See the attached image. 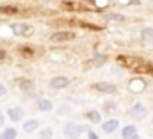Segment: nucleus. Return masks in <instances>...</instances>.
I'll return each mask as SVG.
<instances>
[{
  "label": "nucleus",
  "instance_id": "obj_1",
  "mask_svg": "<svg viewBox=\"0 0 153 139\" xmlns=\"http://www.w3.org/2000/svg\"><path fill=\"white\" fill-rule=\"evenodd\" d=\"M126 114H128L130 118H134V120H144V118L148 116V109H146V105H143L141 102H137V104H134L128 111H126Z\"/></svg>",
  "mask_w": 153,
  "mask_h": 139
},
{
  "label": "nucleus",
  "instance_id": "obj_2",
  "mask_svg": "<svg viewBox=\"0 0 153 139\" xmlns=\"http://www.w3.org/2000/svg\"><path fill=\"white\" fill-rule=\"evenodd\" d=\"M82 132H84V127H80L78 123H66L64 125V136L68 139H78L82 136Z\"/></svg>",
  "mask_w": 153,
  "mask_h": 139
},
{
  "label": "nucleus",
  "instance_id": "obj_3",
  "mask_svg": "<svg viewBox=\"0 0 153 139\" xmlns=\"http://www.w3.org/2000/svg\"><path fill=\"white\" fill-rule=\"evenodd\" d=\"M25 116V111L22 107H9L7 109V118L13 121V123H20Z\"/></svg>",
  "mask_w": 153,
  "mask_h": 139
},
{
  "label": "nucleus",
  "instance_id": "obj_4",
  "mask_svg": "<svg viewBox=\"0 0 153 139\" xmlns=\"http://www.w3.org/2000/svg\"><path fill=\"white\" fill-rule=\"evenodd\" d=\"M70 39H73V32H70V31H59V32H53L50 36L52 43H66Z\"/></svg>",
  "mask_w": 153,
  "mask_h": 139
},
{
  "label": "nucleus",
  "instance_id": "obj_5",
  "mask_svg": "<svg viewBox=\"0 0 153 139\" xmlns=\"http://www.w3.org/2000/svg\"><path fill=\"white\" fill-rule=\"evenodd\" d=\"M91 87H93L94 91L105 93V95H112V93H116V86L114 84H109V82H96V84H93Z\"/></svg>",
  "mask_w": 153,
  "mask_h": 139
},
{
  "label": "nucleus",
  "instance_id": "obj_6",
  "mask_svg": "<svg viewBox=\"0 0 153 139\" xmlns=\"http://www.w3.org/2000/svg\"><path fill=\"white\" fill-rule=\"evenodd\" d=\"M68 86H70V78L64 75H57L50 80V87H53V89H64Z\"/></svg>",
  "mask_w": 153,
  "mask_h": 139
},
{
  "label": "nucleus",
  "instance_id": "obj_7",
  "mask_svg": "<svg viewBox=\"0 0 153 139\" xmlns=\"http://www.w3.org/2000/svg\"><path fill=\"white\" fill-rule=\"evenodd\" d=\"M121 138L123 139H139V132L135 129V125H126L121 129Z\"/></svg>",
  "mask_w": 153,
  "mask_h": 139
},
{
  "label": "nucleus",
  "instance_id": "obj_8",
  "mask_svg": "<svg viewBox=\"0 0 153 139\" xmlns=\"http://www.w3.org/2000/svg\"><path fill=\"white\" fill-rule=\"evenodd\" d=\"M117 129H119V120H116V118L107 120V121L102 123V130H103L105 134H112V132H116Z\"/></svg>",
  "mask_w": 153,
  "mask_h": 139
},
{
  "label": "nucleus",
  "instance_id": "obj_9",
  "mask_svg": "<svg viewBox=\"0 0 153 139\" xmlns=\"http://www.w3.org/2000/svg\"><path fill=\"white\" fill-rule=\"evenodd\" d=\"M13 32L16 36H29V34H32V29L30 27L27 29V25H23V23H14L13 25Z\"/></svg>",
  "mask_w": 153,
  "mask_h": 139
},
{
  "label": "nucleus",
  "instance_id": "obj_10",
  "mask_svg": "<svg viewBox=\"0 0 153 139\" xmlns=\"http://www.w3.org/2000/svg\"><path fill=\"white\" fill-rule=\"evenodd\" d=\"M38 109L41 112H52L53 111V104L48 98H38Z\"/></svg>",
  "mask_w": 153,
  "mask_h": 139
},
{
  "label": "nucleus",
  "instance_id": "obj_11",
  "mask_svg": "<svg viewBox=\"0 0 153 139\" xmlns=\"http://www.w3.org/2000/svg\"><path fill=\"white\" fill-rule=\"evenodd\" d=\"M39 127V121L38 120H27L25 123H23V132H27V134H32V132H36Z\"/></svg>",
  "mask_w": 153,
  "mask_h": 139
},
{
  "label": "nucleus",
  "instance_id": "obj_12",
  "mask_svg": "<svg viewBox=\"0 0 153 139\" xmlns=\"http://www.w3.org/2000/svg\"><path fill=\"white\" fill-rule=\"evenodd\" d=\"M16 136H18V130L14 127H7L0 132V139H16Z\"/></svg>",
  "mask_w": 153,
  "mask_h": 139
},
{
  "label": "nucleus",
  "instance_id": "obj_13",
  "mask_svg": "<svg viewBox=\"0 0 153 139\" xmlns=\"http://www.w3.org/2000/svg\"><path fill=\"white\" fill-rule=\"evenodd\" d=\"M141 37H143L144 43L153 45V27H144V29L141 31Z\"/></svg>",
  "mask_w": 153,
  "mask_h": 139
},
{
  "label": "nucleus",
  "instance_id": "obj_14",
  "mask_svg": "<svg viewBox=\"0 0 153 139\" xmlns=\"http://www.w3.org/2000/svg\"><path fill=\"white\" fill-rule=\"evenodd\" d=\"M85 118H87L89 121H93V123H100V121H102V114H100L96 109L87 111V112H85Z\"/></svg>",
  "mask_w": 153,
  "mask_h": 139
},
{
  "label": "nucleus",
  "instance_id": "obj_15",
  "mask_svg": "<svg viewBox=\"0 0 153 139\" xmlns=\"http://www.w3.org/2000/svg\"><path fill=\"white\" fill-rule=\"evenodd\" d=\"M18 86H20V89H23V91H32V89H34V82L29 80V78H20V80H18Z\"/></svg>",
  "mask_w": 153,
  "mask_h": 139
},
{
  "label": "nucleus",
  "instance_id": "obj_16",
  "mask_svg": "<svg viewBox=\"0 0 153 139\" xmlns=\"http://www.w3.org/2000/svg\"><path fill=\"white\" fill-rule=\"evenodd\" d=\"M18 7L14 5H0V14H16Z\"/></svg>",
  "mask_w": 153,
  "mask_h": 139
},
{
  "label": "nucleus",
  "instance_id": "obj_17",
  "mask_svg": "<svg viewBox=\"0 0 153 139\" xmlns=\"http://www.w3.org/2000/svg\"><path fill=\"white\" fill-rule=\"evenodd\" d=\"M107 63V55H94L93 59H91V64L93 66H102V64H105Z\"/></svg>",
  "mask_w": 153,
  "mask_h": 139
},
{
  "label": "nucleus",
  "instance_id": "obj_18",
  "mask_svg": "<svg viewBox=\"0 0 153 139\" xmlns=\"http://www.w3.org/2000/svg\"><path fill=\"white\" fill-rule=\"evenodd\" d=\"M23 57H32L34 55V48H30V46H20V50H18Z\"/></svg>",
  "mask_w": 153,
  "mask_h": 139
},
{
  "label": "nucleus",
  "instance_id": "obj_19",
  "mask_svg": "<svg viewBox=\"0 0 153 139\" xmlns=\"http://www.w3.org/2000/svg\"><path fill=\"white\" fill-rule=\"evenodd\" d=\"M52 134H53V130L50 127H46V129H43L39 132V139H52Z\"/></svg>",
  "mask_w": 153,
  "mask_h": 139
},
{
  "label": "nucleus",
  "instance_id": "obj_20",
  "mask_svg": "<svg viewBox=\"0 0 153 139\" xmlns=\"http://www.w3.org/2000/svg\"><path fill=\"white\" fill-rule=\"evenodd\" d=\"M107 18H109V20H116V22H125V20H126V16H123V14H116V13L107 14Z\"/></svg>",
  "mask_w": 153,
  "mask_h": 139
},
{
  "label": "nucleus",
  "instance_id": "obj_21",
  "mask_svg": "<svg viewBox=\"0 0 153 139\" xmlns=\"http://www.w3.org/2000/svg\"><path fill=\"white\" fill-rule=\"evenodd\" d=\"M121 4H130V5H141V0H119Z\"/></svg>",
  "mask_w": 153,
  "mask_h": 139
},
{
  "label": "nucleus",
  "instance_id": "obj_22",
  "mask_svg": "<svg viewBox=\"0 0 153 139\" xmlns=\"http://www.w3.org/2000/svg\"><path fill=\"white\" fill-rule=\"evenodd\" d=\"M5 93H7V87H5L4 84H0V98H2V96H5Z\"/></svg>",
  "mask_w": 153,
  "mask_h": 139
},
{
  "label": "nucleus",
  "instance_id": "obj_23",
  "mask_svg": "<svg viewBox=\"0 0 153 139\" xmlns=\"http://www.w3.org/2000/svg\"><path fill=\"white\" fill-rule=\"evenodd\" d=\"M87 138H89V139H98V134H96V132H93V130H89V132H87Z\"/></svg>",
  "mask_w": 153,
  "mask_h": 139
},
{
  "label": "nucleus",
  "instance_id": "obj_24",
  "mask_svg": "<svg viewBox=\"0 0 153 139\" xmlns=\"http://www.w3.org/2000/svg\"><path fill=\"white\" fill-rule=\"evenodd\" d=\"M4 121H5V118H4V112H2V111H0V127H2V125H4Z\"/></svg>",
  "mask_w": 153,
  "mask_h": 139
},
{
  "label": "nucleus",
  "instance_id": "obj_25",
  "mask_svg": "<svg viewBox=\"0 0 153 139\" xmlns=\"http://www.w3.org/2000/svg\"><path fill=\"white\" fill-rule=\"evenodd\" d=\"M5 55H7L5 50H0V59H5Z\"/></svg>",
  "mask_w": 153,
  "mask_h": 139
},
{
  "label": "nucleus",
  "instance_id": "obj_26",
  "mask_svg": "<svg viewBox=\"0 0 153 139\" xmlns=\"http://www.w3.org/2000/svg\"><path fill=\"white\" fill-rule=\"evenodd\" d=\"M152 123H153V118H152Z\"/></svg>",
  "mask_w": 153,
  "mask_h": 139
}]
</instances>
